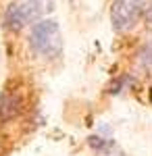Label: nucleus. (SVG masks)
Masks as SVG:
<instances>
[{
	"label": "nucleus",
	"instance_id": "f257e3e1",
	"mask_svg": "<svg viewBox=\"0 0 152 156\" xmlns=\"http://www.w3.org/2000/svg\"><path fill=\"white\" fill-rule=\"evenodd\" d=\"M52 9V0H15L4 11V27L9 31H21L27 25L42 21V15Z\"/></svg>",
	"mask_w": 152,
	"mask_h": 156
},
{
	"label": "nucleus",
	"instance_id": "0eeeda50",
	"mask_svg": "<svg viewBox=\"0 0 152 156\" xmlns=\"http://www.w3.org/2000/svg\"><path fill=\"white\" fill-rule=\"evenodd\" d=\"M144 21H146V27L152 29V2L146 6V12H144Z\"/></svg>",
	"mask_w": 152,
	"mask_h": 156
},
{
	"label": "nucleus",
	"instance_id": "423d86ee",
	"mask_svg": "<svg viewBox=\"0 0 152 156\" xmlns=\"http://www.w3.org/2000/svg\"><path fill=\"white\" fill-rule=\"evenodd\" d=\"M138 58H140V67L142 69L148 73V75H152V40L140 50V56H138Z\"/></svg>",
	"mask_w": 152,
	"mask_h": 156
},
{
	"label": "nucleus",
	"instance_id": "7ed1b4c3",
	"mask_svg": "<svg viewBox=\"0 0 152 156\" xmlns=\"http://www.w3.org/2000/svg\"><path fill=\"white\" fill-rule=\"evenodd\" d=\"M146 12L144 0H113L110 4V23L113 29L123 34L140 23Z\"/></svg>",
	"mask_w": 152,
	"mask_h": 156
},
{
	"label": "nucleus",
	"instance_id": "f03ea898",
	"mask_svg": "<svg viewBox=\"0 0 152 156\" xmlns=\"http://www.w3.org/2000/svg\"><path fill=\"white\" fill-rule=\"evenodd\" d=\"M29 46L35 54L44 58H56L63 52V36L60 27L54 19H42L31 27Z\"/></svg>",
	"mask_w": 152,
	"mask_h": 156
},
{
	"label": "nucleus",
	"instance_id": "39448f33",
	"mask_svg": "<svg viewBox=\"0 0 152 156\" xmlns=\"http://www.w3.org/2000/svg\"><path fill=\"white\" fill-rule=\"evenodd\" d=\"M90 146H92V150L98 156H125L113 140L102 137V135H92L90 137Z\"/></svg>",
	"mask_w": 152,
	"mask_h": 156
},
{
	"label": "nucleus",
	"instance_id": "20e7f679",
	"mask_svg": "<svg viewBox=\"0 0 152 156\" xmlns=\"http://www.w3.org/2000/svg\"><path fill=\"white\" fill-rule=\"evenodd\" d=\"M23 96L17 90H4L0 94V123H9L23 112Z\"/></svg>",
	"mask_w": 152,
	"mask_h": 156
}]
</instances>
